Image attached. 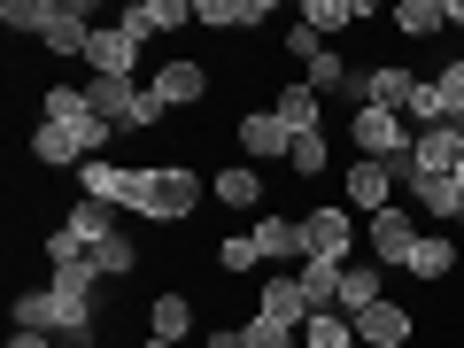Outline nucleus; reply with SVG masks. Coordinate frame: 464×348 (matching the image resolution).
Instances as JSON below:
<instances>
[{"label": "nucleus", "instance_id": "obj_45", "mask_svg": "<svg viewBox=\"0 0 464 348\" xmlns=\"http://www.w3.org/2000/svg\"><path fill=\"white\" fill-rule=\"evenodd\" d=\"M457 186H464V163H457Z\"/></svg>", "mask_w": 464, "mask_h": 348}, {"label": "nucleus", "instance_id": "obj_29", "mask_svg": "<svg viewBox=\"0 0 464 348\" xmlns=\"http://www.w3.org/2000/svg\"><path fill=\"white\" fill-rule=\"evenodd\" d=\"M0 24H8V32H32V39H47L54 24H63V0H0Z\"/></svg>", "mask_w": 464, "mask_h": 348}, {"label": "nucleus", "instance_id": "obj_20", "mask_svg": "<svg viewBox=\"0 0 464 348\" xmlns=\"http://www.w3.org/2000/svg\"><path fill=\"white\" fill-rule=\"evenodd\" d=\"M194 24L201 32H256V24H271V0H194Z\"/></svg>", "mask_w": 464, "mask_h": 348}, {"label": "nucleus", "instance_id": "obj_17", "mask_svg": "<svg viewBox=\"0 0 464 348\" xmlns=\"http://www.w3.org/2000/svg\"><path fill=\"white\" fill-rule=\"evenodd\" d=\"M116 24L132 39H163V32H179V24H194V0H132Z\"/></svg>", "mask_w": 464, "mask_h": 348}, {"label": "nucleus", "instance_id": "obj_5", "mask_svg": "<svg viewBox=\"0 0 464 348\" xmlns=\"http://www.w3.org/2000/svg\"><path fill=\"white\" fill-rule=\"evenodd\" d=\"M402 124H411V132H426V124H464V54L449 70H433V78H418Z\"/></svg>", "mask_w": 464, "mask_h": 348}, {"label": "nucleus", "instance_id": "obj_22", "mask_svg": "<svg viewBox=\"0 0 464 348\" xmlns=\"http://www.w3.org/2000/svg\"><path fill=\"white\" fill-rule=\"evenodd\" d=\"M372 302H387V271L380 264H341V302H333V310H341V317H364Z\"/></svg>", "mask_w": 464, "mask_h": 348}, {"label": "nucleus", "instance_id": "obj_14", "mask_svg": "<svg viewBox=\"0 0 464 348\" xmlns=\"http://www.w3.org/2000/svg\"><path fill=\"white\" fill-rule=\"evenodd\" d=\"M348 325H356V348H411V310H402V302H372L364 317H348Z\"/></svg>", "mask_w": 464, "mask_h": 348}, {"label": "nucleus", "instance_id": "obj_28", "mask_svg": "<svg viewBox=\"0 0 464 348\" xmlns=\"http://www.w3.org/2000/svg\"><path fill=\"white\" fill-rule=\"evenodd\" d=\"M63 225H70V232L85 240V256H93L101 240H116V232H124V225H116V201H78V209H70Z\"/></svg>", "mask_w": 464, "mask_h": 348}, {"label": "nucleus", "instance_id": "obj_35", "mask_svg": "<svg viewBox=\"0 0 464 348\" xmlns=\"http://www.w3.org/2000/svg\"><path fill=\"white\" fill-rule=\"evenodd\" d=\"M302 295H310V310H333L341 302V264H302Z\"/></svg>", "mask_w": 464, "mask_h": 348}, {"label": "nucleus", "instance_id": "obj_1", "mask_svg": "<svg viewBox=\"0 0 464 348\" xmlns=\"http://www.w3.org/2000/svg\"><path fill=\"white\" fill-rule=\"evenodd\" d=\"M85 101H93V116L109 124V132H155V124L170 116L140 78H93V85H85Z\"/></svg>", "mask_w": 464, "mask_h": 348}, {"label": "nucleus", "instance_id": "obj_4", "mask_svg": "<svg viewBox=\"0 0 464 348\" xmlns=\"http://www.w3.org/2000/svg\"><path fill=\"white\" fill-rule=\"evenodd\" d=\"M39 124H63V132H78V148L93 155V163L109 155V140H116L109 124L93 116V101H85V85H47V101H39Z\"/></svg>", "mask_w": 464, "mask_h": 348}, {"label": "nucleus", "instance_id": "obj_2", "mask_svg": "<svg viewBox=\"0 0 464 348\" xmlns=\"http://www.w3.org/2000/svg\"><path fill=\"white\" fill-rule=\"evenodd\" d=\"M348 140H356V155H372V163H387L395 179H411V155H418V132L402 124L395 109H356L348 116Z\"/></svg>", "mask_w": 464, "mask_h": 348}, {"label": "nucleus", "instance_id": "obj_8", "mask_svg": "<svg viewBox=\"0 0 464 348\" xmlns=\"http://www.w3.org/2000/svg\"><path fill=\"white\" fill-rule=\"evenodd\" d=\"M364 248H372V264H380V271H402V264H411V248H418V209L364 217Z\"/></svg>", "mask_w": 464, "mask_h": 348}, {"label": "nucleus", "instance_id": "obj_40", "mask_svg": "<svg viewBox=\"0 0 464 348\" xmlns=\"http://www.w3.org/2000/svg\"><path fill=\"white\" fill-rule=\"evenodd\" d=\"M47 264H54V271H63V264H85V240H78L70 225H54V232H47Z\"/></svg>", "mask_w": 464, "mask_h": 348}, {"label": "nucleus", "instance_id": "obj_36", "mask_svg": "<svg viewBox=\"0 0 464 348\" xmlns=\"http://www.w3.org/2000/svg\"><path fill=\"white\" fill-rule=\"evenodd\" d=\"M240 341H248V348H302V333H295V325H279V317H264V310H256L248 325H240Z\"/></svg>", "mask_w": 464, "mask_h": 348}, {"label": "nucleus", "instance_id": "obj_10", "mask_svg": "<svg viewBox=\"0 0 464 348\" xmlns=\"http://www.w3.org/2000/svg\"><path fill=\"white\" fill-rule=\"evenodd\" d=\"M348 93H356V109H411V93H418V70H402V63H380V70H356L348 78Z\"/></svg>", "mask_w": 464, "mask_h": 348}, {"label": "nucleus", "instance_id": "obj_13", "mask_svg": "<svg viewBox=\"0 0 464 348\" xmlns=\"http://www.w3.org/2000/svg\"><path fill=\"white\" fill-rule=\"evenodd\" d=\"M256 248H264V264H286V271L310 264V248H302V217H286V209L256 217Z\"/></svg>", "mask_w": 464, "mask_h": 348}, {"label": "nucleus", "instance_id": "obj_43", "mask_svg": "<svg viewBox=\"0 0 464 348\" xmlns=\"http://www.w3.org/2000/svg\"><path fill=\"white\" fill-rule=\"evenodd\" d=\"M449 32H464V0H449Z\"/></svg>", "mask_w": 464, "mask_h": 348}, {"label": "nucleus", "instance_id": "obj_7", "mask_svg": "<svg viewBox=\"0 0 464 348\" xmlns=\"http://www.w3.org/2000/svg\"><path fill=\"white\" fill-rule=\"evenodd\" d=\"M78 186H85V201H116V209H140L148 163H116V155H101V163H78Z\"/></svg>", "mask_w": 464, "mask_h": 348}, {"label": "nucleus", "instance_id": "obj_6", "mask_svg": "<svg viewBox=\"0 0 464 348\" xmlns=\"http://www.w3.org/2000/svg\"><path fill=\"white\" fill-rule=\"evenodd\" d=\"M302 248H310V264H348L356 256V209H302Z\"/></svg>", "mask_w": 464, "mask_h": 348}, {"label": "nucleus", "instance_id": "obj_15", "mask_svg": "<svg viewBox=\"0 0 464 348\" xmlns=\"http://www.w3.org/2000/svg\"><path fill=\"white\" fill-rule=\"evenodd\" d=\"M457 163H464V124H426L411 170H426V179H457Z\"/></svg>", "mask_w": 464, "mask_h": 348}, {"label": "nucleus", "instance_id": "obj_30", "mask_svg": "<svg viewBox=\"0 0 464 348\" xmlns=\"http://www.w3.org/2000/svg\"><path fill=\"white\" fill-rule=\"evenodd\" d=\"M32 155H39V163H47V170H70V163H93V155L78 148V132H63V124H39V132H32Z\"/></svg>", "mask_w": 464, "mask_h": 348}, {"label": "nucleus", "instance_id": "obj_24", "mask_svg": "<svg viewBox=\"0 0 464 348\" xmlns=\"http://www.w3.org/2000/svg\"><path fill=\"white\" fill-rule=\"evenodd\" d=\"M372 16H380L372 0H302V24H310L317 39H325V32H348V24H372Z\"/></svg>", "mask_w": 464, "mask_h": 348}, {"label": "nucleus", "instance_id": "obj_25", "mask_svg": "<svg viewBox=\"0 0 464 348\" xmlns=\"http://www.w3.org/2000/svg\"><path fill=\"white\" fill-rule=\"evenodd\" d=\"M411 279H449L457 271V232H418V248H411Z\"/></svg>", "mask_w": 464, "mask_h": 348}, {"label": "nucleus", "instance_id": "obj_16", "mask_svg": "<svg viewBox=\"0 0 464 348\" xmlns=\"http://www.w3.org/2000/svg\"><path fill=\"white\" fill-rule=\"evenodd\" d=\"M148 93L163 101V109H194V101H209V70L201 63H163L148 78Z\"/></svg>", "mask_w": 464, "mask_h": 348}, {"label": "nucleus", "instance_id": "obj_42", "mask_svg": "<svg viewBox=\"0 0 464 348\" xmlns=\"http://www.w3.org/2000/svg\"><path fill=\"white\" fill-rule=\"evenodd\" d=\"M8 348H54V333H16Z\"/></svg>", "mask_w": 464, "mask_h": 348}, {"label": "nucleus", "instance_id": "obj_12", "mask_svg": "<svg viewBox=\"0 0 464 348\" xmlns=\"http://www.w3.org/2000/svg\"><path fill=\"white\" fill-rule=\"evenodd\" d=\"M256 310H264V317H279V325H310V295H302V271H264V286H256Z\"/></svg>", "mask_w": 464, "mask_h": 348}, {"label": "nucleus", "instance_id": "obj_38", "mask_svg": "<svg viewBox=\"0 0 464 348\" xmlns=\"http://www.w3.org/2000/svg\"><path fill=\"white\" fill-rule=\"evenodd\" d=\"M279 47H286V54H295V63H302V70H310V63H317V54H325V39H317V32H310V24H286V32H279Z\"/></svg>", "mask_w": 464, "mask_h": 348}, {"label": "nucleus", "instance_id": "obj_11", "mask_svg": "<svg viewBox=\"0 0 464 348\" xmlns=\"http://www.w3.org/2000/svg\"><path fill=\"white\" fill-rule=\"evenodd\" d=\"M402 201H411L418 217H433L441 232L464 225V186L457 179H426V170H411V179H402Z\"/></svg>", "mask_w": 464, "mask_h": 348}, {"label": "nucleus", "instance_id": "obj_47", "mask_svg": "<svg viewBox=\"0 0 464 348\" xmlns=\"http://www.w3.org/2000/svg\"><path fill=\"white\" fill-rule=\"evenodd\" d=\"M457 232H464V225H457Z\"/></svg>", "mask_w": 464, "mask_h": 348}, {"label": "nucleus", "instance_id": "obj_46", "mask_svg": "<svg viewBox=\"0 0 464 348\" xmlns=\"http://www.w3.org/2000/svg\"><path fill=\"white\" fill-rule=\"evenodd\" d=\"M54 348H63V341H54Z\"/></svg>", "mask_w": 464, "mask_h": 348}, {"label": "nucleus", "instance_id": "obj_18", "mask_svg": "<svg viewBox=\"0 0 464 348\" xmlns=\"http://www.w3.org/2000/svg\"><path fill=\"white\" fill-rule=\"evenodd\" d=\"M85 63H93V78H132L140 39L124 32V24H101V32H93V47H85Z\"/></svg>", "mask_w": 464, "mask_h": 348}, {"label": "nucleus", "instance_id": "obj_21", "mask_svg": "<svg viewBox=\"0 0 464 348\" xmlns=\"http://www.w3.org/2000/svg\"><path fill=\"white\" fill-rule=\"evenodd\" d=\"M271 109H279V124H286V132H295V140H310V132H325V101H317L310 93V85H279V93H271Z\"/></svg>", "mask_w": 464, "mask_h": 348}, {"label": "nucleus", "instance_id": "obj_33", "mask_svg": "<svg viewBox=\"0 0 464 348\" xmlns=\"http://www.w3.org/2000/svg\"><path fill=\"white\" fill-rule=\"evenodd\" d=\"M302 348H356V325H348L341 310H317L310 325H302Z\"/></svg>", "mask_w": 464, "mask_h": 348}, {"label": "nucleus", "instance_id": "obj_39", "mask_svg": "<svg viewBox=\"0 0 464 348\" xmlns=\"http://www.w3.org/2000/svg\"><path fill=\"white\" fill-rule=\"evenodd\" d=\"M16 333H47V286H24L16 295Z\"/></svg>", "mask_w": 464, "mask_h": 348}, {"label": "nucleus", "instance_id": "obj_44", "mask_svg": "<svg viewBox=\"0 0 464 348\" xmlns=\"http://www.w3.org/2000/svg\"><path fill=\"white\" fill-rule=\"evenodd\" d=\"M140 348H170V341H155V333H148V341H140Z\"/></svg>", "mask_w": 464, "mask_h": 348}, {"label": "nucleus", "instance_id": "obj_9", "mask_svg": "<svg viewBox=\"0 0 464 348\" xmlns=\"http://www.w3.org/2000/svg\"><path fill=\"white\" fill-rule=\"evenodd\" d=\"M341 194H348V209H364V217H380V209H395V194H402V179L387 163H372V155H356V163L341 170Z\"/></svg>", "mask_w": 464, "mask_h": 348}, {"label": "nucleus", "instance_id": "obj_26", "mask_svg": "<svg viewBox=\"0 0 464 348\" xmlns=\"http://www.w3.org/2000/svg\"><path fill=\"white\" fill-rule=\"evenodd\" d=\"M387 24H395L402 39H433V32H449V0H395Z\"/></svg>", "mask_w": 464, "mask_h": 348}, {"label": "nucleus", "instance_id": "obj_23", "mask_svg": "<svg viewBox=\"0 0 464 348\" xmlns=\"http://www.w3.org/2000/svg\"><path fill=\"white\" fill-rule=\"evenodd\" d=\"M209 201H225V209H256V201H264V170H256V163H225L209 179Z\"/></svg>", "mask_w": 464, "mask_h": 348}, {"label": "nucleus", "instance_id": "obj_3", "mask_svg": "<svg viewBox=\"0 0 464 348\" xmlns=\"http://www.w3.org/2000/svg\"><path fill=\"white\" fill-rule=\"evenodd\" d=\"M194 209H201V179L186 163H155L148 186H140V217H148V225H179V217H194Z\"/></svg>", "mask_w": 464, "mask_h": 348}, {"label": "nucleus", "instance_id": "obj_19", "mask_svg": "<svg viewBox=\"0 0 464 348\" xmlns=\"http://www.w3.org/2000/svg\"><path fill=\"white\" fill-rule=\"evenodd\" d=\"M240 148H248V163H271V155H295V132L279 124V109H248L240 116Z\"/></svg>", "mask_w": 464, "mask_h": 348}, {"label": "nucleus", "instance_id": "obj_34", "mask_svg": "<svg viewBox=\"0 0 464 348\" xmlns=\"http://www.w3.org/2000/svg\"><path fill=\"white\" fill-rule=\"evenodd\" d=\"M217 264H225L232 279H256V264H264V248H256V232H232V240H217Z\"/></svg>", "mask_w": 464, "mask_h": 348}, {"label": "nucleus", "instance_id": "obj_32", "mask_svg": "<svg viewBox=\"0 0 464 348\" xmlns=\"http://www.w3.org/2000/svg\"><path fill=\"white\" fill-rule=\"evenodd\" d=\"M348 78H356V70H348V63H341V54H333V47H325V54H317V63H310V70H302V85H310V93H317V101H333V93H348Z\"/></svg>", "mask_w": 464, "mask_h": 348}, {"label": "nucleus", "instance_id": "obj_31", "mask_svg": "<svg viewBox=\"0 0 464 348\" xmlns=\"http://www.w3.org/2000/svg\"><path fill=\"white\" fill-rule=\"evenodd\" d=\"M85 264H93V279H124V271H140V248H132V232H116V240H101V248L85 256Z\"/></svg>", "mask_w": 464, "mask_h": 348}, {"label": "nucleus", "instance_id": "obj_27", "mask_svg": "<svg viewBox=\"0 0 464 348\" xmlns=\"http://www.w3.org/2000/svg\"><path fill=\"white\" fill-rule=\"evenodd\" d=\"M148 333H155V341H170V348L194 341V302H186V295H155L148 302Z\"/></svg>", "mask_w": 464, "mask_h": 348}, {"label": "nucleus", "instance_id": "obj_37", "mask_svg": "<svg viewBox=\"0 0 464 348\" xmlns=\"http://www.w3.org/2000/svg\"><path fill=\"white\" fill-rule=\"evenodd\" d=\"M286 163H295V179H325V163H333V140H325V132L295 140V155H286Z\"/></svg>", "mask_w": 464, "mask_h": 348}, {"label": "nucleus", "instance_id": "obj_41", "mask_svg": "<svg viewBox=\"0 0 464 348\" xmlns=\"http://www.w3.org/2000/svg\"><path fill=\"white\" fill-rule=\"evenodd\" d=\"M201 348H248V341H240V325H217V333H201Z\"/></svg>", "mask_w": 464, "mask_h": 348}]
</instances>
